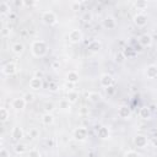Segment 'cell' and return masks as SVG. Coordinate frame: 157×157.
Wrapping results in <instances>:
<instances>
[{
	"label": "cell",
	"instance_id": "cell-3",
	"mask_svg": "<svg viewBox=\"0 0 157 157\" xmlns=\"http://www.w3.org/2000/svg\"><path fill=\"white\" fill-rule=\"evenodd\" d=\"M72 136L76 141H85L88 136V130L83 126H78V128H75L74 131H72Z\"/></svg>",
	"mask_w": 157,
	"mask_h": 157
},
{
	"label": "cell",
	"instance_id": "cell-29",
	"mask_svg": "<svg viewBox=\"0 0 157 157\" xmlns=\"http://www.w3.org/2000/svg\"><path fill=\"white\" fill-rule=\"evenodd\" d=\"M134 6H135V9H137V10H145V9L147 7V2H146V1H136V2L134 4Z\"/></svg>",
	"mask_w": 157,
	"mask_h": 157
},
{
	"label": "cell",
	"instance_id": "cell-6",
	"mask_svg": "<svg viewBox=\"0 0 157 157\" xmlns=\"http://www.w3.org/2000/svg\"><path fill=\"white\" fill-rule=\"evenodd\" d=\"M147 142H148L147 136H145V135H142V134H137V135L134 137V144H135V146H136L137 148H145V147L147 146Z\"/></svg>",
	"mask_w": 157,
	"mask_h": 157
},
{
	"label": "cell",
	"instance_id": "cell-12",
	"mask_svg": "<svg viewBox=\"0 0 157 157\" xmlns=\"http://www.w3.org/2000/svg\"><path fill=\"white\" fill-rule=\"evenodd\" d=\"M118 115L123 119H129L130 115H131V110L128 105H120L118 108Z\"/></svg>",
	"mask_w": 157,
	"mask_h": 157
},
{
	"label": "cell",
	"instance_id": "cell-34",
	"mask_svg": "<svg viewBox=\"0 0 157 157\" xmlns=\"http://www.w3.org/2000/svg\"><path fill=\"white\" fill-rule=\"evenodd\" d=\"M124 157H140V155H139L136 151H134V150H130V151H126V152H125Z\"/></svg>",
	"mask_w": 157,
	"mask_h": 157
},
{
	"label": "cell",
	"instance_id": "cell-43",
	"mask_svg": "<svg viewBox=\"0 0 157 157\" xmlns=\"http://www.w3.org/2000/svg\"><path fill=\"white\" fill-rule=\"evenodd\" d=\"M153 145H157V140L156 139H153Z\"/></svg>",
	"mask_w": 157,
	"mask_h": 157
},
{
	"label": "cell",
	"instance_id": "cell-31",
	"mask_svg": "<svg viewBox=\"0 0 157 157\" xmlns=\"http://www.w3.org/2000/svg\"><path fill=\"white\" fill-rule=\"evenodd\" d=\"M124 60H125V55H124V53H123V52H118V53L115 54V61L120 64V63H123Z\"/></svg>",
	"mask_w": 157,
	"mask_h": 157
},
{
	"label": "cell",
	"instance_id": "cell-36",
	"mask_svg": "<svg viewBox=\"0 0 157 157\" xmlns=\"http://www.w3.org/2000/svg\"><path fill=\"white\" fill-rule=\"evenodd\" d=\"M82 20H83V21H86V22H88V21H91V20H92V15H91L90 12H85V13H83V16H82Z\"/></svg>",
	"mask_w": 157,
	"mask_h": 157
},
{
	"label": "cell",
	"instance_id": "cell-30",
	"mask_svg": "<svg viewBox=\"0 0 157 157\" xmlns=\"http://www.w3.org/2000/svg\"><path fill=\"white\" fill-rule=\"evenodd\" d=\"M40 156L42 155H40L39 150H37V148H31L28 151V157H40Z\"/></svg>",
	"mask_w": 157,
	"mask_h": 157
},
{
	"label": "cell",
	"instance_id": "cell-33",
	"mask_svg": "<svg viewBox=\"0 0 157 157\" xmlns=\"http://www.w3.org/2000/svg\"><path fill=\"white\" fill-rule=\"evenodd\" d=\"M54 108H55V105H54L52 102H47V103L44 104V109H45V112H47V113H50Z\"/></svg>",
	"mask_w": 157,
	"mask_h": 157
},
{
	"label": "cell",
	"instance_id": "cell-15",
	"mask_svg": "<svg viewBox=\"0 0 157 157\" xmlns=\"http://www.w3.org/2000/svg\"><path fill=\"white\" fill-rule=\"evenodd\" d=\"M139 43H140L142 47H150V45L152 44V37H151L150 34L145 33V34L140 36V38H139Z\"/></svg>",
	"mask_w": 157,
	"mask_h": 157
},
{
	"label": "cell",
	"instance_id": "cell-18",
	"mask_svg": "<svg viewBox=\"0 0 157 157\" xmlns=\"http://www.w3.org/2000/svg\"><path fill=\"white\" fill-rule=\"evenodd\" d=\"M97 135H98V137H101L103 140L108 139L109 137V129L107 126H99L97 130Z\"/></svg>",
	"mask_w": 157,
	"mask_h": 157
},
{
	"label": "cell",
	"instance_id": "cell-20",
	"mask_svg": "<svg viewBox=\"0 0 157 157\" xmlns=\"http://www.w3.org/2000/svg\"><path fill=\"white\" fill-rule=\"evenodd\" d=\"M42 123L44 125H52L54 123V115L52 113H45L42 115Z\"/></svg>",
	"mask_w": 157,
	"mask_h": 157
},
{
	"label": "cell",
	"instance_id": "cell-10",
	"mask_svg": "<svg viewBox=\"0 0 157 157\" xmlns=\"http://www.w3.org/2000/svg\"><path fill=\"white\" fill-rule=\"evenodd\" d=\"M29 88H32L33 91H39L42 87H43V81L40 77H37V76H33L31 80H29Z\"/></svg>",
	"mask_w": 157,
	"mask_h": 157
},
{
	"label": "cell",
	"instance_id": "cell-2",
	"mask_svg": "<svg viewBox=\"0 0 157 157\" xmlns=\"http://www.w3.org/2000/svg\"><path fill=\"white\" fill-rule=\"evenodd\" d=\"M42 21H43L45 25H48V26H53V25L56 23L58 17H56L55 12L48 10V11H44V12L42 13Z\"/></svg>",
	"mask_w": 157,
	"mask_h": 157
},
{
	"label": "cell",
	"instance_id": "cell-37",
	"mask_svg": "<svg viewBox=\"0 0 157 157\" xmlns=\"http://www.w3.org/2000/svg\"><path fill=\"white\" fill-rule=\"evenodd\" d=\"M71 6H72V10H74V11H77V10L80 9V6H81V2H80V1L72 2V4H71Z\"/></svg>",
	"mask_w": 157,
	"mask_h": 157
},
{
	"label": "cell",
	"instance_id": "cell-8",
	"mask_svg": "<svg viewBox=\"0 0 157 157\" xmlns=\"http://www.w3.org/2000/svg\"><path fill=\"white\" fill-rule=\"evenodd\" d=\"M99 83H101L102 87L108 88V87L113 86V83H114V78H113V76L109 75V74H103V75L101 76V78H99Z\"/></svg>",
	"mask_w": 157,
	"mask_h": 157
},
{
	"label": "cell",
	"instance_id": "cell-11",
	"mask_svg": "<svg viewBox=\"0 0 157 157\" xmlns=\"http://www.w3.org/2000/svg\"><path fill=\"white\" fill-rule=\"evenodd\" d=\"M145 75L150 80L156 78L157 77V65H153V64L152 65H148L146 67V70H145Z\"/></svg>",
	"mask_w": 157,
	"mask_h": 157
},
{
	"label": "cell",
	"instance_id": "cell-32",
	"mask_svg": "<svg viewBox=\"0 0 157 157\" xmlns=\"http://www.w3.org/2000/svg\"><path fill=\"white\" fill-rule=\"evenodd\" d=\"M23 98H25V101H26L27 103H32V102L34 101V94L31 93V92H27V93H25Z\"/></svg>",
	"mask_w": 157,
	"mask_h": 157
},
{
	"label": "cell",
	"instance_id": "cell-22",
	"mask_svg": "<svg viewBox=\"0 0 157 157\" xmlns=\"http://www.w3.org/2000/svg\"><path fill=\"white\" fill-rule=\"evenodd\" d=\"M15 152H16L17 155H23V153H26V152H27V145H26V144H22V142L16 144V146H15Z\"/></svg>",
	"mask_w": 157,
	"mask_h": 157
},
{
	"label": "cell",
	"instance_id": "cell-25",
	"mask_svg": "<svg viewBox=\"0 0 157 157\" xmlns=\"http://www.w3.org/2000/svg\"><path fill=\"white\" fill-rule=\"evenodd\" d=\"M88 99L92 102V103H97L101 101V94H98L97 92H90L88 93Z\"/></svg>",
	"mask_w": 157,
	"mask_h": 157
},
{
	"label": "cell",
	"instance_id": "cell-4",
	"mask_svg": "<svg viewBox=\"0 0 157 157\" xmlns=\"http://www.w3.org/2000/svg\"><path fill=\"white\" fill-rule=\"evenodd\" d=\"M67 38H69V40H70L71 43H74V44L80 43V42L82 40V32H81L80 29H77V28H74V29H71V31L69 32Z\"/></svg>",
	"mask_w": 157,
	"mask_h": 157
},
{
	"label": "cell",
	"instance_id": "cell-27",
	"mask_svg": "<svg viewBox=\"0 0 157 157\" xmlns=\"http://www.w3.org/2000/svg\"><path fill=\"white\" fill-rule=\"evenodd\" d=\"M70 102L65 98V99H61L60 102H59V108H61V109H64V110H67V109H70Z\"/></svg>",
	"mask_w": 157,
	"mask_h": 157
},
{
	"label": "cell",
	"instance_id": "cell-38",
	"mask_svg": "<svg viewBox=\"0 0 157 157\" xmlns=\"http://www.w3.org/2000/svg\"><path fill=\"white\" fill-rule=\"evenodd\" d=\"M59 66H60V64H59V61H58V60L53 61V64H52V67H53V69H55V70H56V69H59Z\"/></svg>",
	"mask_w": 157,
	"mask_h": 157
},
{
	"label": "cell",
	"instance_id": "cell-21",
	"mask_svg": "<svg viewBox=\"0 0 157 157\" xmlns=\"http://www.w3.org/2000/svg\"><path fill=\"white\" fill-rule=\"evenodd\" d=\"M139 115H140L141 119H148V118L151 117V110H150V108H147V107H142V108H140V110H139Z\"/></svg>",
	"mask_w": 157,
	"mask_h": 157
},
{
	"label": "cell",
	"instance_id": "cell-24",
	"mask_svg": "<svg viewBox=\"0 0 157 157\" xmlns=\"http://www.w3.org/2000/svg\"><path fill=\"white\" fill-rule=\"evenodd\" d=\"M0 13H1L2 16H5L6 13L10 15V5H9V2L2 1V2L0 4Z\"/></svg>",
	"mask_w": 157,
	"mask_h": 157
},
{
	"label": "cell",
	"instance_id": "cell-28",
	"mask_svg": "<svg viewBox=\"0 0 157 157\" xmlns=\"http://www.w3.org/2000/svg\"><path fill=\"white\" fill-rule=\"evenodd\" d=\"M28 135H29L31 139H37V137L39 136V130L36 129V128H31V129L28 130Z\"/></svg>",
	"mask_w": 157,
	"mask_h": 157
},
{
	"label": "cell",
	"instance_id": "cell-35",
	"mask_svg": "<svg viewBox=\"0 0 157 157\" xmlns=\"http://www.w3.org/2000/svg\"><path fill=\"white\" fill-rule=\"evenodd\" d=\"M9 36H10V28L2 27V29H1V37L2 38H7Z\"/></svg>",
	"mask_w": 157,
	"mask_h": 157
},
{
	"label": "cell",
	"instance_id": "cell-23",
	"mask_svg": "<svg viewBox=\"0 0 157 157\" xmlns=\"http://www.w3.org/2000/svg\"><path fill=\"white\" fill-rule=\"evenodd\" d=\"M9 118H10V112L7 110V108L1 107V108H0V119H1V121L5 123Z\"/></svg>",
	"mask_w": 157,
	"mask_h": 157
},
{
	"label": "cell",
	"instance_id": "cell-5",
	"mask_svg": "<svg viewBox=\"0 0 157 157\" xmlns=\"http://www.w3.org/2000/svg\"><path fill=\"white\" fill-rule=\"evenodd\" d=\"M132 21L135 23V26L137 27H145L147 25V16L142 12H137L134 17H132Z\"/></svg>",
	"mask_w": 157,
	"mask_h": 157
},
{
	"label": "cell",
	"instance_id": "cell-40",
	"mask_svg": "<svg viewBox=\"0 0 157 157\" xmlns=\"http://www.w3.org/2000/svg\"><path fill=\"white\" fill-rule=\"evenodd\" d=\"M22 4H23V5H26V6H32V5H34L36 2H34V1H23Z\"/></svg>",
	"mask_w": 157,
	"mask_h": 157
},
{
	"label": "cell",
	"instance_id": "cell-13",
	"mask_svg": "<svg viewBox=\"0 0 157 157\" xmlns=\"http://www.w3.org/2000/svg\"><path fill=\"white\" fill-rule=\"evenodd\" d=\"M102 25H103V27H104L105 29H113V28H115L117 22H115V20H114V17H112V16H107V17L103 20Z\"/></svg>",
	"mask_w": 157,
	"mask_h": 157
},
{
	"label": "cell",
	"instance_id": "cell-39",
	"mask_svg": "<svg viewBox=\"0 0 157 157\" xmlns=\"http://www.w3.org/2000/svg\"><path fill=\"white\" fill-rule=\"evenodd\" d=\"M105 90H107V93H109V94H113L114 93V87L113 86H110V87H108Z\"/></svg>",
	"mask_w": 157,
	"mask_h": 157
},
{
	"label": "cell",
	"instance_id": "cell-26",
	"mask_svg": "<svg viewBox=\"0 0 157 157\" xmlns=\"http://www.w3.org/2000/svg\"><path fill=\"white\" fill-rule=\"evenodd\" d=\"M88 49L92 50V52H97L101 49V43L98 40H92L90 44H88Z\"/></svg>",
	"mask_w": 157,
	"mask_h": 157
},
{
	"label": "cell",
	"instance_id": "cell-41",
	"mask_svg": "<svg viewBox=\"0 0 157 157\" xmlns=\"http://www.w3.org/2000/svg\"><path fill=\"white\" fill-rule=\"evenodd\" d=\"M49 88H50L52 91H55V90H56V85H55L54 82H50V83H49Z\"/></svg>",
	"mask_w": 157,
	"mask_h": 157
},
{
	"label": "cell",
	"instance_id": "cell-14",
	"mask_svg": "<svg viewBox=\"0 0 157 157\" xmlns=\"http://www.w3.org/2000/svg\"><path fill=\"white\" fill-rule=\"evenodd\" d=\"M66 80H67L69 83L75 85V83L78 82V80H80V75H78V72L71 70V71H69V72L66 74Z\"/></svg>",
	"mask_w": 157,
	"mask_h": 157
},
{
	"label": "cell",
	"instance_id": "cell-19",
	"mask_svg": "<svg viewBox=\"0 0 157 157\" xmlns=\"http://www.w3.org/2000/svg\"><path fill=\"white\" fill-rule=\"evenodd\" d=\"M78 98V92L75 91V90H69L67 91V96H66V99L70 102V103H75Z\"/></svg>",
	"mask_w": 157,
	"mask_h": 157
},
{
	"label": "cell",
	"instance_id": "cell-1",
	"mask_svg": "<svg viewBox=\"0 0 157 157\" xmlns=\"http://www.w3.org/2000/svg\"><path fill=\"white\" fill-rule=\"evenodd\" d=\"M31 52L32 54L36 56V58H40V56H44L48 52V45L44 40L42 39H37L32 43L31 45Z\"/></svg>",
	"mask_w": 157,
	"mask_h": 157
},
{
	"label": "cell",
	"instance_id": "cell-17",
	"mask_svg": "<svg viewBox=\"0 0 157 157\" xmlns=\"http://www.w3.org/2000/svg\"><path fill=\"white\" fill-rule=\"evenodd\" d=\"M11 50H12L13 54H16V55H21V54L25 52V45H23L22 43H20V42H16V43L12 44Z\"/></svg>",
	"mask_w": 157,
	"mask_h": 157
},
{
	"label": "cell",
	"instance_id": "cell-9",
	"mask_svg": "<svg viewBox=\"0 0 157 157\" xmlns=\"http://www.w3.org/2000/svg\"><path fill=\"white\" fill-rule=\"evenodd\" d=\"M26 104H27V102L25 101V98H23V97L13 98V99H12V102H11V107H12L13 109H16V110H22V109H25Z\"/></svg>",
	"mask_w": 157,
	"mask_h": 157
},
{
	"label": "cell",
	"instance_id": "cell-7",
	"mask_svg": "<svg viewBox=\"0 0 157 157\" xmlns=\"http://www.w3.org/2000/svg\"><path fill=\"white\" fill-rule=\"evenodd\" d=\"M1 71L4 75H7V76H11L13 74L17 72V65L15 63H7L5 64L2 67H1Z\"/></svg>",
	"mask_w": 157,
	"mask_h": 157
},
{
	"label": "cell",
	"instance_id": "cell-42",
	"mask_svg": "<svg viewBox=\"0 0 157 157\" xmlns=\"http://www.w3.org/2000/svg\"><path fill=\"white\" fill-rule=\"evenodd\" d=\"M1 157H7V152H6V150L4 147L1 148Z\"/></svg>",
	"mask_w": 157,
	"mask_h": 157
},
{
	"label": "cell",
	"instance_id": "cell-16",
	"mask_svg": "<svg viewBox=\"0 0 157 157\" xmlns=\"http://www.w3.org/2000/svg\"><path fill=\"white\" fill-rule=\"evenodd\" d=\"M11 137L13 140H21L23 137V130H22V128H20V126L12 128V130H11Z\"/></svg>",
	"mask_w": 157,
	"mask_h": 157
}]
</instances>
